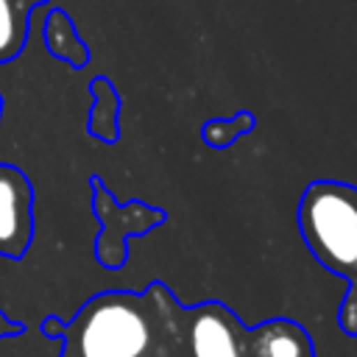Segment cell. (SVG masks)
Here are the masks:
<instances>
[{"mask_svg": "<svg viewBox=\"0 0 357 357\" xmlns=\"http://www.w3.org/2000/svg\"><path fill=\"white\" fill-rule=\"evenodd\" d=\"M298 231L310 254L349 282L337 307V326L357 337V187L346 181H312L298 201Z\"/></svg>", "mask_w": 357, "mask_h": 357, "instance_id": "6da1fadb", "label": "cell"}, {"mask_svg": "<svg viewBox=\"0 0 357 357\" xmlns=\"http://www.w3.org/2000/svg\"><path fill=\"white\" fill-rule=\"evenodd\" d=\"M89 187H92V209L100 220V234L95 240V259L103 268L117 271L128 259V245H126L128 237L156 229L159 223L167 220V212L142 201H128L126 206H120L98 176L89 178Z\"/></svg>", "mask_w": 357, "mask_h": 357, "instance_id": "7a4b0ae2", "label": "cell"}, {"mask_svg": "<svg viewBox=\"0 0 357 357\" xmlns=\"http://www.w3.org/2000/svg\"><path fill=\"white\" fill-rule=\"evenodd\" d=\"M33 240V184L28 176L0 162V257L20 259Z\"/></svg>", "mask_w": 357, "mask_h": 357, "instance_id": "3957f363", "label": "cell"}, {"mask_svg": "<svg viewBox=\"0 0 357 357\" xmlns=\"http://www.w3.org/2000/svg\"><path fill=\"white\" fill-rule=\"evenodd\" d=\"M240 335L245 329L218 301L190 310V351L192 357H243Z\"/></svg>", "mask_w": 357, "mask_h": 357, "instance_id": "277c9868", "label": "cell"}, {"mask_svg": "<svg viewBox=\"0 0 357 357\" xmlns=\"http://www.w3.org/2000/svg\"><path fill=\"white\" fill-rule=\"evenodd\" d=\"M257 357H312L310 335L293 321H271L254 332Z\"/></svg>", "mask_w": 357, "mask_h": 357, "instance_id": "5b68a950", "label": "cell"}, {"mask_svg": "<svg viewBox=\"0 0 357 357\" xmlns=\"http://www.w3.org/2000/svg\"><path fill=\"white\" fill-rule=\"evenodd\" d=\"M45 0H0V61L20 56L28 39V22L33 8Z\"/></svg>", "mask_w": 357, "mask_h": 357, "instance_id": "8992f818", "label": "cell"}, {"mask_svg": "<svg viewBox=\"0 0 357 357\" xmlns=\"http://www.w3.org/2000/svg\"><path fill=\"white\" fill-rule=\"evenodd\" d=\"M92 112H89V134L100 142H114L117 139V112H120V98L114 86L106 78L92 81Z\"/></svg>", "mask_w": 357, "mask_h": 357, "instance_id": "52a82bcc", "label": "cell"}, {"mask_svg": "<svg viewBox=\"0 0 357 357\" xmlns=\"http://www.w3.org/2000/svg\"><path fill=\"white\" fill-rule=\"evenodd\" d=\"M45 39H47V50L64 61H70L73 67H84L89 53L84 47V42L78 39V33L73 31V22L61 14V11H53L47 17V25H45Z\"/></svg>", "mask_w": 357, "mask_h": 357, "instance_id": "ba28073f", "label": "cell"}, {"mask_svg": "<svg viewBox=\"0 0 357 357\" xmlns=\"http://www.w3.org/2000/svg\"><path fill=\"white\" fill-rule=\"evenodd\" d=\"M251 128H254V117H251L248 112H240L237 117H226V120H209V123H204L201 137H204V142L212 145V148H226V145H231L237 137L248 134Z\"/></svg>", "mask_w": 357, "mask_h": 357, "instance_id": "9c48e42d", "label": "cell"}, {"mask_svg": "<svg viewBox=\"0 0 357 357\" xmlns=\"http://www.w3.org/2000/svg\"><path fill=\"white\" fill-rule=\"evenodd\" d=\"M22 332V324H14V321H8L3 312H0V340L3 337H14V335H20Z\"/></svg>", "mask_w": 357, "mask_h": 357, "instance_id": "30bf717a", "label": "cell"}, {"mask_svg": "<svg viewBox=\"0 0 357 357\" xmlns=\"http://www.w3.org/2000/svg\"><path fill=\"white\" fill-rule=\"evenodd\" d=\"M0 114H3V98H0Z\"/></svg>", "mask_w": 357, "mask_h": 357, "instance_id": "8fae6325", "label": "cell"}]
</instances>
